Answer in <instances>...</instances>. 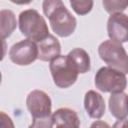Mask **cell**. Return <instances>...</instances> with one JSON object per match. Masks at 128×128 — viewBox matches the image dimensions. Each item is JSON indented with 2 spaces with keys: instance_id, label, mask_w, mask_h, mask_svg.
I'll list each match as a JSON object with an SVG mask.
<instances>
[{
  "instance_id": "cell-1",
  "label": "cell",
  "mask_w": 128,
  "mask_h": 128,
  "mask_svg": "<svg viewBox=\"0 0 128 128\" xmlns=\"http://www.w3.org/2000/svg\"><path fill=\"white\" fill-rule=\"evenodd\" d=\"M42 9L49 19L51 28L60 37H68L74 33L77 20L65 7L62 0H43Z\"/></svg>"
},
{
  "instance_id": "cell-2",
  "label": "cell",
  "mask_w": 128,
  "mask_h": 128,
  "mask_svg": "<svg viewBox=\"0 0 128 128\" xmlns=\"http://www.w3.org/2000/svg\"><path fill=\"white\" fill-rule=\"evenodd\" d=\"M26 106L33 120L31 127H53L52 102L47 93L37 89L31 91L26 98Z\"/></svg>"
},
{
  "instance_id": "cell-3",
  "label": "cell",
  "mask_w": 128,
  "mask_h": 128,
  "mask_svg": "<svg viewBox=\"0 0 128 128\" xmlns=\"http://www.w3.org/2000/svg\"><path fill=\"white\" fill-rule=\"evenodd\" d=\"M18 25L21 33L30 40L38 42L49 35L48 25L35 9H27L22 11L18 17Z\"/></svg>"
},
{
  "instance_id": "cell-4",
  "label": "cell",
  "mask_w": 128,
  "mask_h": 128,
  "mask_svg": "<svg viewBox=\"0 0 128 128\" xmlns=\"http://www.w3.org/2000/svg\"><path fill=\"white\" fill-rule=\"evenodd\" d=\"M100 58L111 68L128 73V54L121 43L114 40H105L98 47Z\"/></svg>"
},
{
  "instance_id": "cell-5",
  "label": "cell",
  "mask_w": 128,
  "mask_h": 128,
  "mask_svg": "<svg viewBox=\"0 0 128 128\" xmlns=\"http://www.w3.org/2000/svg\"><path fill=\"white\" fill-rule=\"evenodd\" d=\"M49 69L54 84L59 88H68L72 86L76 82L79 74L67 55H59L51 60Z\"/></svg>"
},
{
  "instance_id": "cell-6",
  "label": "cell",
  "mask_w": 128,
  "mask_h": 128,
  "mask_svg": "<svg viewBox=\"0 0 128 128\" xmlns=\"http://www.w3.org/2000/svg\"><path fill=\"white\" fill-rule=\"evenodd\" d=\"M95 86L104 93H116L126 89L127 78L121 71L111 67H101L95 74Z\"/></svg>"
},
{
  "instance_id": "cell-7",
  "label": "cell",
  "mask_w": 128,
  "mask_h": 128,
  "mask_svg": "<svg viewBox=\"0 0 128 128\" xmlns=\"http://www.w3.org/2000/svg\"><path fill=\"white\" fill-rule=\"evenodd\" d=\"M10 60L19 66H27L38 59V47L36 42L30 39L19 41L9 50Z\"/></svg>"
},
{
  "instance_id": "cell-8",
  "label": "cell",
  "mask_w": 128,
  "mask_h": 128,
  "mask_svg": "<svg viewBox=\"0 0 128 128\" xmlns=\"http://www.w3.org/2000/svg\"><path fill=\"white\" fill-rule=\"evenodd\" d=\"M107 33L111 40L119 43L128 41V16L124 13L111 14L107 21Z\"/></svg>"
},
{
  "instance_id": "cell-9",
  "label": "cell",
  "mask_w": 128,
  "mask_h": 128,
  "mask_svg": "<svg viewBox=\"0 0 128 128\" xmlns=\"http://www.w3.org/2000/svg\"><path fill=\"white\" fill-rule=\"evenodd\" d=\"M84 108L89 117L100 119L105 114V100L98 92L89 90L84 96Z\"/></svg>"
},
{
  "instance_id": "cell-10",
  "label": "cell",
  "mask_w": 128,
  "mask_h": 128,
  "mask_svg": "<svg viewBox=\"0 0 128 128\" xmlns=\"http://www.w3.org/2000/svg\"><path fill=\"white\" fill-rule=\"evenodd\" d=\"M38 47V59L41 61H51L58 57L61 52V45L58 39L49 34L46 38L36 42Z\"/></svg>"
},
{
  "instance_id": "cell-11",
  "label": "cell",
  "mask_w": 128,
  "mask_h": 128,
  "mask_svg": "<svg viewBox=\"0 0 128 128\" xmlns=\"http://www.w3.org/2000/svg\"><path fill=\"white\" fill-rule=\"evenodd\" d=\"M109 110L111 115L120 120H125L128 116V94L121 92L111 93L109 97Z\"/></svg>"
},
{
  "instance_id": "cell-12",
  "label": "cell",
  "mask_w": 128,
  "mask_h": 128,
  "mask_svg": "<svg viewBox=\"0 0 128 128\" xmlns=\"http://www.w3.org/2000/svg\"><path fill=\"white\" fill-rule=\"evenodd\" d=\"M53 127H79L80 120L77 113L70 108H59L52 114Z\"/></svg>"
},
{
  "instance_id": "cell-13",
  "label": "cell",
  "mask_w": 128,
  "mask_h": 128,
  "mask_svg": "<svg viewBox=\"0 0 128 128\" xmlns=\"http://www.w3.org/2000/svg\"><path fill=\"white\" fill-rule=\"evenodd\" d=\"M67 56L79 73L84 74L90 70L91 68L90 57H89V54L84 49L74 48L67 54Z\"/></svg>"
},
{
  "instance_id": "cell-14",
  "label": "cell",
  "mask_w": 128,
  "mask_h": 128,
  "mask_svg": "<svg viewBox=\"0 0 128 128\" xmlns=\"http://www.w3.org/2000/svg\"><path fill=\"white\" fill-rule=\"evenodd\" d=\"M17 26L15 14L11 10L2 9L0 11V32L2 39L9 37Z\"/></svg>"
},
{
  "instance_id": "cell-15",
  "label": "cell",
  "mask_w": 128,
  "mask_h": 128,
  "mask_svg": "<svg viewBox=\"0 0 128 128\" xmlns=\"http://www.w3.org/2000/svg\"><path fill=\"white\" fill-rule=\"evenodd\" d=\"M103 7L109 14L121 13L128 7V0H103Z\"/></svg>"
},
{
  "instance_id": "cell-16",
  "label": "cell",
  "mask_w": 128,
  "mask_h": 128,
  "mask_svg": "<svg viewBox=\"0 0 128 128\" xmlns=\"http://www.w3.org/2000/svg\"><path fill=\"white\" fill-rule=\"evenodd\" d=\"M93 0H70V5L78 15H86L93 8Z\"/></svg>"
},
{
  "instance_id": "cell-17",
  "label": "cell",
  "mask_w": 128,
  "mask_h": 128,
  "mask_svg": "<svg viewBox=\"0 0 128 128\" xmlns=\"http://www.w3.org/2000/svg\"><path fill=\"white\" fill-rule=\"evenodd\" d=\"M10 1L17 5H27V4L31 3L33 0H10Z\"/></svg>"
}]
</instances>
